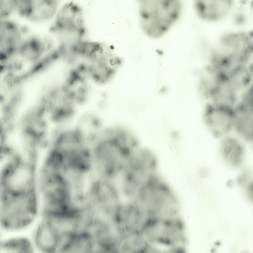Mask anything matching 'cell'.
Returning <instances> with one entry per match:
<instances>
[{"mask_svg":"<svg viewBox=\"0 0 253 253\" xmlns=\"http://www.w3.org/2000/svg\"><path fill=\"white\" fill-rule=\"evenodd\" d=\"M139 14L143 31L151 38L162 36L178 18L180 2L177 0H139Z\"/></svg>","mask_w":253,"mask_h":253,"instance_id":"cell-1","label":"cell"},{"mask_svg":"<svg viewBox=\"0 0 253 253\" xmlns=\"http://www.w3.org/2000/svg\"><path fill=\"white\" fill-rule=\"evenodd\" d=\"M98 156L101 171L105 179L113 180L121 174L129 155L125 137L119 132H104L93 146Z\"/></svg>","mask_w":253,"mask_h":253,"instance_id":"cell-2","label":"cell"},{"mask_svg":"<svg viewBox=\"0 0 253 253\" xmlns=\"http://www.w3.org/2000/svg\"><path fill=\"white\" fill-rule=\"evenodd\" d=\"M39 204L37 192L1 193L0 219L2 227L6 230H15L28 226L38 213Z\"/></svg>","mask_w":253,"mask_h":253,"instance_id":"cell-3","label":"cell"},{"mask_svg":"<svg viewBox=\"0 0 253 253\" xmlns=\"http://www.w3.org/2000/svg\"><path fill=\"white\" fill-rule=\"evenodd\" d=\"M157 162L153 153L138 148L128 158L121 174L122 189L125 196L131 198L139 188L157 174Z\"/></svg>","mask_w":253,"mask_h":253,"instance_id":"cell-4","label":"cell"},{"mask_svg":"<svg viewBox=\"0 0 253 253\" xmlns=\"http://www.w3.org/2000/svg\"><path fill=\"white\" fill-rule=\"evenodd\" d=\"M37 171L34 162L23 158H16L1 169V192L19 194L36 191Z\"/></svg>","mask_w":253,"mask_h":253,"instance_id":"cell-5","label":"cell"},{"mask_svg":"<svg viewBox=\"0 0 253 253\" xmlns=\"http://www.w3.org/2000/svg\"><path fill=\"white\" fill-rule=\"evenodd\" d=\"M50 30L60 44L70 45L82 41L85 28L81 8L73 2L65 4L58 12Z\"/></svg>","mask_w":253,"mask_h":253,"instance_id":"cell-6","label":"cell"},{"mask_svg":"<svg viewBox=\"0 0 253 253\" xmlns=\"http://www.w3.org/2000/svg\"><path fill=\"white\" fill-rule=\"evenodd\" d=\"M234 109L210 104L206 105L204 113V120L214 137L217 138L223 137L233 127Z\"/></svg>","mask_w":253,"mask_h":253,"instance_id":"cell-7","label":"cell"},{"mask_svg":"<svg viewBox=\"0 0 253 253\" xmlns=\"http://www.w3.org/2000/svg\"><path fill=\"white\" fill-rule=\"evenodd\" d=\"M0 28L1 53L7 56L17 52L23 38L20 27L6 19L0 20Z\"/></svg>","mask_w":253,"mask_h":253,"instance_id":"cell-8","label":"cell"},{"mask_svg":"<svg viewBox=\"0 0 253 253\" xmlns=\"http://www.w3.org/2000/svg\"><path fill=\"white\" fill-rule=\"evenodd\" d=\"M74 127L84 142L89 146L94 143L103 129L100 118L95 112L90 111L79 117Z\"/></svg>","mask_w":253,"mask_h":253,"instance_id":"cell-9","label":"cell"},{"mask_svg":"<svg viewBox=\"0 0 253 253\" xmlns=\"http://www.w3.org/2000/svg\"><path fill=\"white\" fill-rule=\"evenodd\" d=\"M233 127L237 133L245 140L253 139V104L242 101L234 109Z\"/></svg>","mask_w":253,"mask_h":253,"instance_id":"cell-10","label":"cell"},{"mask_svg":"<svg viewBox=\"0 0 253 253\" xmlns=\"http://www.w3.org/2000/svg\"><path fill=\"white\" fill-rule=\"evenodd\" d=\"M230 0H202L195 1V9L198 16L209 20H215L223 17L229 10Z\"/></svg>","mask_w":253,"mask_h":253,"instance_id":"cell-11","label":"cell"},{"mask_svg":"<svg viewBox=\"0 0 253 253\" xmlns=\"http://www.w3.org/2000/svg\"><path fill=\"white\" fill-rule=\"evenodd\" d=\"M36 230L34 242L37 249L44 253L55 251L57 245V237L53 224L50 221L43 219Z\"/></svg>","mask_w":253,"mask_h":253,"instance_id":"cell-12","label":"cell"},{"mask_svg":"<svg viewBox=\"0 0 253 253\" xmlns=\"http://www.w3.org/2000/svg\"><path fill=\"white\" fill-rule=\"evenodd\" d=\"M23 38L17 52L23 56L35 58L44 52L48 51L43 37L42 38L35 35H31Z\"/></svg>","mask_w":253,"mask_h":253,"instance_id":"cell-13","label":"cell"},{"mask_svg":"<svg viewBox=\"0 0 253 253\" xmlns=\"http://www.w3.org/2000/svg\"><path fill=\"white\" fill-rule=\"evenodd\" d=\"M221 152L225 159L232 165L236 166L241 162L243 153L241 143L232 137L224 138L221 143Z\"/></svg>","mask_w":253,"mask_h":253,"instance_id":"cell-14","label":"cell"},{"mask_svg":"<svg viewBox=\"0 0 253 253\" xmlns=\"http://www.w3.org/2000/svg\"><path fill=\"white\" fill-rule=\"evenodd\" d=\"M33 245L30 240L23 237L10 238L2 241L0 244V253H32Z\"/></svg>","mask_w":253,"mask_h":253,"instance_id":"cell-15","label":"cell"},{"mask_svg":"<svg viewBox=\"0 0 253 253\" xmlns=\"http://www.w3.org/2000/svg\"><path fill=\"white\" fill-rule=\"evenodd\" d=\"M58 5L57 0H36L35 16L39 22L49 20L56 14Z\"/></svg>","mask_w":253,"mask_h":253,"instance_id":"cell-16","label":"cell"},{"mask_svg":"<svg viewBox=\"0 0 253 253\" xmlns=\"http://www.w3.org/2000/svg\"><path fill=\"white\" fill-rule=\"evenodd\" d=\"M15 3V0H0V20L7 19L12 12H14Z\"/></svg>","mask_w":253,"mask_h":253,"instance_id":"cell-17","label":"cell"},{"mask_svg":"<svg viewBox=\"0 0 253 253\" xmlns=\"http://www.w3.org/2000/svg\"><path fill=\"white\" fill-rule=\"evenodd\" d=\"M172 135H173V137H174V138H177L178 136V134L177 133L174 132L173 133Z\"/></svg>","mask_w":253,"mask_h":253,"instance_id":"cell-18","label":"cell"}]
</instances>
